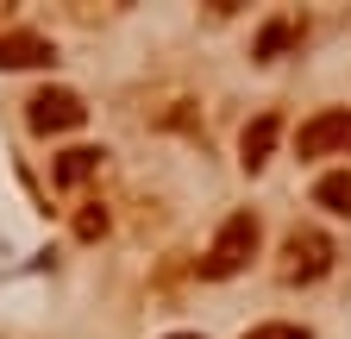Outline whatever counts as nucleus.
I'll list each match as a JSON object with an SVG mask.
<instances>
[{"mask_svg":"<svg viewBox=\"0 0 351 339\" xmlns=\"http://www.w3.org/2000/svg\"><path fill=\"white\" fill-rule=\"evenodd\" d=\"M276 132H282V119H276V113H257V119L245 126V139H239V151H245V170H263V163H270V145H276Z\"/></svg>","mask_w":351,"mask_h":339,"instance_id":"nucleus-6","label":"nucleus"},{"mask_svg":"<svg viewBox=\"0 0 351 339\" xmlns=\"http://www.w3.org/2000/svg\"><path fill=\"white\" fill-rule=\"evenodd\" d=\"M32 63H57V45L38 32H0V69H32Z\"/></svg>","mask_w":351,"mask_h":339,"instance_id":"nucleus-5","label":"nucleus"},{"mask_svg":"<svg viewBox=\"0 0 351 339\" xmlns=\"http://www.w3.org/2000/svg\"><path fill=\"white\" fill-rule=\"evenodd\" d=\"M257 258V214H232L226 226L213 233V245H207V258H201V277H239L245 264Z\"/></svg>","mask_w":351,"mask_h":339,"instance_id":"nucleus-1","label":"nucleus"},{"mask_svg":"<svg viewBox=\"0 0 351 339\" xmlns=\"http://www.w3.org/2000/svg\"><path fill=\"white\" fill-rule=\"evenodd\" d=\"M326 264H332V245H326V233H314V226H295V233L282 239V277H289V283H314V277H326Z\"/></svg>","mask_w":351,"mask_h":339,"instance_id":"nucleus-3","label":"nucleus"},{"mask_svg":"<svg viewBox=\"0 0 351 339\" xmlns=\"http://www.w3.org/2000/svg\"><path fill=\"white\" fill-rule=\"evenodd\" d=\"M32 113V132H75V126L88 119V107H82V95L75 89H38L32 101H25Z\"/></svg>","mask_w":351,"mask_h":339,"instance_id":"nucleus-4","label":"nucleus"},{"mask_svg":"<svg viewBox=\"0 0 351 339\" xmlns=\"http://www.w3.org/2000/svg\"><path fill=\"white\" fill-rule=\"evenodd\" d=\"M289 32H295V25H289V19H276L270 32H263V38H257V57H276V51L289 45Z\"/></svg>","mask_w":351,"mask_h":339,"instance_id":"nucleus-10","label":"nucleus"},{"mask_svg":"<svg viewBox=\"0 0 351 339\" xmlns=\"http://www.w3.org/2000/svg\"><path fill=\"white\" fill-rule=\"evenodd\" d=\"M169 339H201V333H169Z\"/></svg>","mask_w":351,"mask_h":339,"instance_id":"nucleus-11","label":"nucleus"},{"mask_svg":"<svg viewBox=\"0 0 351 339\" xmlns=\"http://www.w3.org/2000/svg\"><path fill=\"white\" fill-rule=\"evenodd\" d=\"M295 151L301 157H351V107H326V113H314L295 132Z\"/></svg>","mask_w":351,"mask_h":339,"instance_id":"nucleus-2","label":"nucleus"},{"mask_svg":"<svg viewBox=\"0 0 351 339\" xmlns=\"http://www.w3.org/2000/svg\"><path fill=\"white\" fill-rule=\"evenodd\" d=\"M314 201L326 207V214H345L351 220V170H332V176L314 183Z\"/></svg>","mask_w":351,"mask_h":339,"instance_id":"nucleus-7","label":"nucleus"},{"mask_svg":"<svg viewBox=\"0 0 351 339\" xmlns=\"http://www.w3.org/2000/svg\"><path fill=\"white\" fill-rule=\"evenodd\" d=\"M95 170H101V151H63V157H57V183L75 189L82 176H95Z\"/></svg>","mask_w":351,"mask_h":339,"instance_id":"nucleus-8","label":"nucleus"},{"mask_svg":"<svg viewBox=\"0 0 351 339\" xmlns=\"http://www.w3.org/2000/svg\"><path fill=\"white\" fill-rule=\"evenodd\" d=\"M245 339H314L307 327H289V320H270V327H251Z\"/></svg>","mask_w":351,"mask_h":339,"instance_id":"nucleus-9","label":"nucleus"}]
</instances>
